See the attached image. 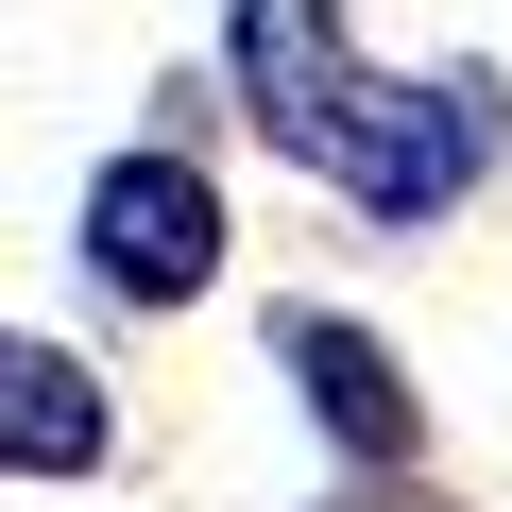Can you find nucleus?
I'll list each match as a JSON object with an SVG mask.
<instances>
[{
    "label": "nucleus",
    "instance_id": "1",
    "mask_svg": "<svg viewBox=\"0 0 512 512\" xmlns=\"http://www.w3.org/2000/svg\"><path fill=\"white\" fill-rule=\"evenodd\" d=\"M222 69H239V120L274 137L291 171H325L359 222H444L495 171V103L478 86H359L342 0H239Z\"/></svg>",
    "mask_w": 512,
    "mask_h": 512
},
{
    "label": "nucleus",
    "instance_id": "2",
    "mask_svg": "<svg viewBox=\"0 0 512 512\" xmlns=\"http://www.w3.org/2000/svg\"><path fill=\"white\" fill-rule=\"evenodd\" d=\"M86 274H103L120 308H188V291L222 274V188H205L188 154H120V171L86 188Z\"/></svg>",
    "mask_w": 512,
    "mask_h": 512
},
{
    "label": "nucleus",
    "instance_id": "3",
    "mask_svg": "<svg viewBox=\"0 0 512 512\" xmlns=\"http://www.w3.org/2000/svg\"><path fill=\"white\" fill-rule=\"evenodd\" d=\"M274 342H291V393L325 410V444H342L359 478H393V461L427 444V410H410V376L376 359V325H342V308H291Z\"/></svg>",
    "mask_w": 512,
    "mask_h": 512
},
{
    "label": "nucleus",
    "instance_id": "4",
    "mask_svg": "<svg viewBox=\"0 0 512 512\" xmlns=\"http://www.w3.org/2000/svg\"><path fill=\"white\" fill-rule=\"evenodd\" d=\"M0 444H18V478H103V376L69 342H0Z\"/></svg>",
    "mask_w": 512,
    "mask_h": 512
}]
</instances>
